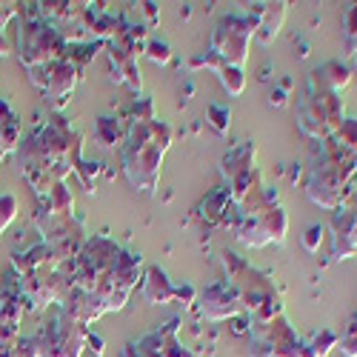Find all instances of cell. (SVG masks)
<instances>
[{"mask_svg":"<svg viewBox=\"0 0 357 357\" xmlns=\"http://www.w3.org/2000/svg\"><path fill=\"white\" fill-rule=\"evenodd\" d=\"M140 255L121 249L103 234H92L83 249L61 266L66 291L61 309L89 326L109 312H121L137 286Z\"/></svg>","mask_w":357,"mask_h":357,"instance_id":"1","label":"cell"},{"mask_svg":"<svg viewBox=\"0 0 357 357\" xmlns=\"http://www.w3.org/2000/svg\"><path fill=\"white\" fill-rule=\"evenodd\" d=\"M80 135L63 121L52 117L26 140L17 143V166L23 181L35 189L38 197L49 195L57 183H66L69 172L80 163Z\"/></svg>","mask_w":357,"mask_h":357,"instance_id":"2","label":"cell"},{"mask_svg":"<svg viewBox=\"0 0 357 357\" xmlns=\"http://www.w3.org/2000/svg\"><path fill=\"white\" fill-rule=\"evenodd\" d=\"M172 143V126L155 117L152 100L143 98L135 106V121L123 143V172L129 183L146 195H152L160 181V163Z\"/></svg>","mask_w":357,"mask_h":357,"instance_id":"3","label":"cell"},{"mask_svg":"<svg viewBox=\"0 0 357 357\" xmlns=\"http://www.w3.org/2000/svg\"><path fill=\"white\" fill-rule=\"evenodd\" d=\"M223 269H226V283L237 291L241 306L252 312L255 323H269L278 314H283L280 294L269 275H263L260 269H255V266H249L243 257L231 252H223Z\"/></svg>","mask_w":357,"mask_h":357,"instance_id":"4","label":"cell"},{"mask_svg":"<svg viewBox=\"0 0 357 357\" xmlns=\"http://www.w3.org/2000/svg\"><path fill=\"white\" fill-rule=\"evenodd\" d=\"M69 52V40H63V35L46 20H29L20 29L17 38V57L20 63L29 69V80L43 89L46 72L63 61Z\"/></svg>","mask_w":357,"mask_h":357,"instance_id":"5","label":"cell"},{"mask_svg":"<svg viewBox=\"0 0 357 357\" xmlns=\"http://www.w3.org/2000/svg\"><path fill=\"white\" fill-rule=\"evenodd\" d=\"M260 12H263V3H255L243 15H226L215 26L209 52H215L223 63L243 69L252 38H257V29H260Z\"/></svg>","mask_w":357,"mask_h":357,"instance_id":"6","label":"cell"},{"mask_svg":"<svg viewBox=\"0 0 357 357\" xmlns=\"http://www.w3.org/2000/svg\"><path fill=\"white\" fill-rule=\"evenodd\" d=\"M38 357H80L89 343V329L77 323L72 314L57 309L49 323L32 335Z\"/></svg>","mask_w":357,"mask_h":357,"instance_id":"7","label":"cell"},{"mask_svg":"<svg viewBox=\"0 0 357 357\" xmlns=\"http://www.w3.org/2000/svg\"><path fill=\"white\" fill-rule=\"evenodd\" d=\"M301 129L314 140H329L343 123V103L340 95L329 92L317 83H309L306 98L301 100Z\"/></svg>","mask_w":357,"mask_h":357,"instance_id":"8","label":"cell"},{"mask_svg":"<svg viewBox=\"0 0 357 357\" xmlns=\"http://www.w3.org/2000/svg\"><path fill=\"white\" fill-rule=\"evenodd\" d=\"M249 357H303V340L297 337L286 314L269 323H252Z\"/></svg>","mask_w":357,"mask_h":357,"instance_id":"9","label":"cell"},{"mask_svg":"<svg viewBox=\"0 0 357 357\" xmlns=\"http://www.w3.org/2000/svg\"><path fill=\"white\" fill-rule=\"evenodd\" d=\"M286 229H289L286 212L280 209V206H269V209L255 212V215H241V223L234 226V234L243 246L263 249L269 243H283Z\"/></svg>","mask_w":357,"mask_h":357,"instance_id":"10","label":"cell"},{"mask_svg":"<svg viewBox=\"0 0 357 357\" xmlns=\"http://www.w3.org/2000/svg\"><path fill=\"white\" fill-rule=\"evenodd\" d=\"M241 309H243L241 297H237V291L226 280L209 286L200 294V312H203V317H209V320H229Z\"/></svg>","mask_w":357,"mask_h":357,"instance_id":"11","label":"cell"},{"mask_svg":"<svg viewBox=\"0 0 357 357\" xmlns=\"http://www.w3.org/2000/svg\"><path fill=\"white\" fill-rule=\"evenodd\" d=\"M143 297L152 306H166L172 301H192L195 291L189 286L186 289H174L160 266H152V269L146 272V280H143Z\"/></svg>","mask_w":357,"mask_h":357,"instance_id":"12","label":"cell"},{"mask_svg":"<svg viewBox=\"0 0 357 357\" xmlns=\"http://www.w3.org/2000/svg\"><path fill=\"white\" fill-rule=\"evenodd\" d=\"M20 320H23V297L20 289H6L0 294V349L15 346L20 337Z\"/></svg>","mask_w":357,"mask_h":357,"instance_id":"13","label":"cell"},{"mask_svg":"<svg viewBox=\"0 0 357 357\" xmlns=\"http://www.w3.org/2000/svg\"><path fill=\"white\" fill-rule=\"evenodd\" d=\"M332 249H335V257L337 260H346L354 255L357 249V218H354V209L349 206H340L332 215Z\"/></svg>","mask_w":357,"mask_h":357,"instance_id":"14","label":"cell"},{"mask_svg":"<svg viewBox=\"0 0 357 357\" xmlns=\"http://www.w3.org/2000/svg\"><path fill=\"white\" fill-rule=\"evenodd\" d=\"M17 143H20V117L3 98H0V160L12 152H17Z\"/></svg>","mask_w":357,"mask_h":357,"instance_id":"15","label":"cell"},{"mask_svg":"<svg viewBox=\"0 0 357 357\" xmlns=\"http://www.w3.org/2000/svg\"><path fill=\"white\" fill-rule=\"evenodd\" d=\"M309 83H317L323 89H329V92L340 95L343 89L351 83V69L346 63H340V61H329V63H323L320 69H314L309 75Z\"/></svg>","mask_w":357,"mask_h":357,"instance_id":"16","label":"cell"},{"mask_svg":"<svg viewBox=\"0 0 357 357\" xmlns=\"http://www.w3.org/2000/svg\"><path fill=\"white\" fill-rule=\"evenodd\" d=\"M249 172H255V143L237 146L223 158V177L229 183H234L237 177H243Z\"/></svg>","mask_w":357,"mask_h":357,"instance_id":"17","label":"cell"},{"mask_svg":"<svg viewBox=\"0 0 357 357\" xmlns=\"http://www.w3.org/2000/svg\"><path fill=\"white\" fill-rule=\"evenodd\" d=\"M283 17H286V3H263L257 38H260L263 43H272L275 35L280 32V26H283Z\"/></svg>","mask_w":357,"mask_h":357,"instance_id":"18","label":"cell"},{"mask_svg":"<svg viewBox=\"0 0 357 357\" xmlns=\"http://www.w3.org/2000/svg\"><path fill=\"white\" fill-rule=\"evenodd\" d=\"M332 349H337V335L332 329H320L303 340V357H326Z\"/></svg>","mask_w":357,"mask_h":357,"instance_id":"19","label":"cell"},{"mask_svg":"<svg viewBox=\"0 0 357 357\" xmlns=\"http://www.w3.org/2000/svg\"><path fill=\"white\" fill-rule=\"evenodd\" d=\"M218 75H220V83H223V89L231 95V98H237V95H243V89H246V75H243V69H237V66H229V63H223L220 69H218Z\"/></svg>","mask_w":357,"mask_h":357,"instance_id":"20","label":"cell"},{"mask_svg":"<svg viewBox=\"0 0 357 357\" xmlns=\"http://www.w3.org/2000/svg\"><path fill=\"white\" fill-rule=\"evenodd\" d=\"M332 137H335V143H337L340 149H346V152L357 160V117H349V121H343L340 129H337Z\"/></svg>","mask_w":357,"mask_h":357,"instance_id":"21","label":"cell"},{"mask_svg":"<svg viewBox=\"0 0 357 357\" xmlns=\"http://www.w3.org/2000/svg\"><path fill=\"white\" fill-rule=\"evenodd\" d=\"M121 123L114 121V117H100L98 121V132H95V137H98V143L100 146H114V143H121Z\"/></svg>","mask_w":357,"mask_h":357,"instance_id":"22","label":"cell"},{"mask_svg":"<svg viewBox=\"0 0 357 357\" xmlns=\"http://www.w3.org/2000/svg\"><path fill=\"white\" fill-rule=\"evenodd\" d=\"M337 349L343 351V357H357V314L349 320L343 335H337Z\"/></svg>","mask_w":357,"mask_h":357,"instance_id":"23","label":"cell"},{"mask_svg":"<svg viewBox=\"0 0 357 357\" xmlns=\"http://www.w3.org/2000/svg\"><path fill=\"white\" fill-rule=\"evenodd\" d=\"M17 218V197L15 195H0V234L9 229V223Z\"/></svg>","mask_w":357,"mask_h":357,"instance_id":"24","label":"cell"},{"mask_svg":"<svg viewBox=\"0 0 357 357\" xmlns=\"http://www.w3.org/2000/svg\"><path fill=\"white\" fill-rule=\"evenodd\" d=\"M209 123H212L218 132H226V129H229V123H231V112H229L226 106L212 103V106H209Z\"/></svg>","mask_w":357,"mask_h":357,"instance_id":"25","label":"cell"},{"mask_svg":"<svg viewBox=\"0 0 357 357\" xmlns=\"http://www.w3.org/2000/svg\"><path fill=\"white\" fill-rule=\"evenodd\" d=\"M146 52H149V57H152L155 63H169V57H172V52H169V46L163 40H149Z\"/></svg>","mask_w":357,"mask_h":357,"instance_id":"26","label":"cell"},{"mask_svg":"<svg viewBox=\"0 0 357 357\" xmlns=\"http://www.w3.org/2000/svg\"><path fill=\"white\" fill-rule=\"evenodd\" d=\"M346 43L351 52L357 49V3L346 12Z\"/></svg>","mask_w":357,"mask_h":357,"instance_id":"27","label":"cell"},{"mask_svg":"<svg viewBox=\"0 0 357 357\" xmlns=\"http://www.w3.org/2000/svg\"><path fill=\"white\" fill-rule=\"evenodd\" d=\"M320 243H323V226H309L306 234H303V246L314 255L320 249Z\"/></svg>","mask_w":357,"mask_h":357,"instance_id":"28","label":"cell"},{"mask_svg":"<svg viewBox=\"0 0 357 357\" xmlns=\"http://www.w3.org/2000/svg\"><path fill=\"white\" fill-rule=\"evenodd\" d=\"M17 12V6L15 3H0V32H3V26L12 20V15Z\"/></svg>","mask_w":357,"mask_h":357,"instance_id":"29","label":"cell"},{"mask_svg":"<svg viewBox=\"0 0 357 357\" xmlns=\"http://www.w3.org/2000/svg\"><path fill=\"white\" fill-rule=\"evenodd\" d=\"M0 357H17V343H15V346H6V349H0Z\"/></svg>","mask_w":357,"mask_h":357,"instance_id":"30","label":"cell"},{"mask_svg":"<svg viewBox=\"0 0 357 357\" xmlns=\"http://www.w3.org/2000/svg\"><path fill=\"white\" fill-rule=\"evenodd\" d=\"M9 43H6V38H3V32H0V54H9Z\"/></svg>","mask_w":357,"mask_h":357,"instance_id":"31","label":"cell"},{"mask_svg":"<svg viewBox=\"0 0 357 357\" xmlns=\"http://www.w3.org/2000/svg\"><path fill=\"white\" fill-rule=\"evenodd\" d=\"M121 357H137V354H135V351H132V349H129V346H126V349H123V354H121Z\"/></svg>","mask_w":357,"mask_h":357,"instance_id":"32","label":"cell"},{"mask_svg":"<svg viewBox=\"0 0 357 357\" xmlns=\"http://www.w3.org/2000/svg\"><path fill=\"white\" fill-rule=\"evenodd\" d=\"M351 63H354V69H357V49L351 52Z\"/></svg>","mask_w":357,"mask_h":357,"instance_id":"33","label":"cell"}]
</instances>
